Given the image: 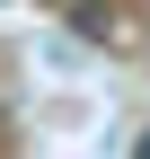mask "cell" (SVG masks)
Wrapping results in <instances>:
<instances>
[{
    "label": "cell",
    "instance_id": "obj_2",
    "mask_svg": "<svg viewBox=\"0 0 150 159\" xmlns=\"http://www.w3.org/2000/svg\"><path fill=\"white\" fill-rule=\"evenodd\" d=\"M133 159H150V133H141V142H133Z\"/></svg>",
    "mask_w": 150,
    "mask_h": 159
},
{
    "label": "cell",
    "instance_id": "obj_1",
    "mask_svg": "<svg viewBox=\"0 0 150 159\" xmlns=\"http://www.w3.org/2000/svg\"><path fill=\"white\" fill-rule=\"evenodd\" d=\"M71 27H80V35H88V44H115V18H106V9H97V0H80V9H71Z\"/></svg>",
    "mask_w": 150,
    "mask_h": 159
}]
</instances>
